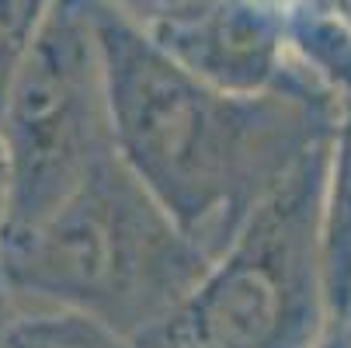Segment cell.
Masks as SVG:
<instances>
[{
    "instance_id": "cell-1",
    "label": "cell",
    "mask_w": 351,
    "mask_h": 348,
    "mask_svg": "<svg viewBox=\"0 0 351 348\" xmlns=\"http://www.w3.org/2000/svg\"><path fill=\"white\" fill-rule=\"evenodd\" d=\"M101 45L112 136L125 167L216 258L261 198L330 139L337 94L303 63L258 94L223 91L119 14L87 0Z\"/></svg>"
},
{
    "instance_id": "cell-2",
    "label": "cell",
    "mask_w": 351,
    "mask_h": 348,
    "mask_svg": "<svg viewBox=\"0 0 351 348\" xmlns=\"http://www.w3.org/2000/svg\"><path fill=\"white\" fill-rule=\"evenodd\" d=\"M209 265L119 150L97 161L49 220L0 237L11 292L80 314L136 348L164 341Z\"/></svg>"
},
{
    "instance_id": "cell-3",
    "label": "cell",
    "mask_w": 351,
    "mask_h": 348,
    "mask_svg": "<svg viewBox=\"0 0 351 348\" xmlns=\"http://www.w3.org/2000/svg\"><path fill=\"white\" fill-rule=\"evenodd\" d=\"M327 146L299 161L213 258L157 348H313L334 307L324 265Z\"/></svg>"
},
{
    "instance_id": "cell-4",
    "label": "cell",
    "mask_w": 351,
    "mask_h": 348,
    "mask_svg": "<svg viewBox=\"0 0 351 348\" xmlns=\"http://www.w3.org/2000/svg\"><path fill=\"white\" fill-rule=\"evenodd\" d=\"M0 139L11 181L0 237L49 220L115 150L105 63L87 0L53 4L8 91Z\"/></svg>"
},
{
    "instance_id": "cell-5",
    "label": "cell",
    "mask_w": 351,
    "mask_h": 348,
    "mask_svg": "<svg viewBox=\"0 0 351 348\" xmlns=\"http://www.w3.org/2000/svg\"><path fill=\"white\" fill-rule=\"evenodd\" d=\"M149 35L181 67L237 94L278 87L299 67L289 42V8L271 0H219L202 18Z\"/></svg>"
},
{
    "instance_id": "cell-6",
    "label": "cell",
    "mask_w": 351,
    "mask_h": 348,
    "mask_svg": "<svg viewBox=\"0 0 351 348\" xmlns=\"http://www.w3.org/2000/svg\"><path fill=\"white\" fill-rule=\"evenodd\" d=\"M324 265L334 314L351 310V80L337 91L324 181Z\"/></svg>"
},
{
    "instance_id": "cell-7",
    "label": "cell",
    "mask_w": 351,
    "mask_h": 348,
    "mask_svg": "<svg viewBox=\"0 0 351 348\" xmlns=\"http://www.w3.org/2000/svg\"><path fill=\"white\" fill-rule=\"evenodd\" d=\"M32 307L35 310L14 317V324L0 327V348H136L80 314H66L42 303Z\"/></svg>"
},
{
    "instance_id": "cell-8",
    "label": "cell",
    "mask_w": 351,
    "mask_h": 348,
    "mask_svg": "<svg viewBox=\"0 0 351 348\" xmlns=\"http://www.w3.org/2000/svg\"><path fill=\"white\" fill-rule=\"evenodd\" d=\"M53 4L56 0H0V115H4L14 73L28 56L35 35L42 32Z\"/></svg>"
},
{
    "instance_id": "cell-9",
    "label": "cell",
    "mask_w": 351,
    "mask_h": 348,
    "mask_svg": "<svg viewBox=\"0 0 351 348\" xmlns=\"http://www.w3.org/2000/svg\"><path fill=\"white\" fill-rule=\"evenodd\" d=\"M108 4L143 32H160V28H174L202 18L219 0H108Z\"/></svg>"
},
{
    "instance_id": "cell-10",
    "label": "cell",
    "mask_w": 351,
    "mask_h": 348,
    "mask_svg": "<svg viewBox=\"0 0 351 348\" xmlns=\"http://www.w3.org/2000/svg\"><path fill=\"white\" fill-rule=\"evenodd\" d=\"M313 348H351V310L348 314H330L324 334L317 338Z\"/></svg>"
},
{
    "instance_id": "cell-11",
    "label": "cell",
    "mask_w": 351,
    "mask_h": 348,
    "mask_svg": "<svg viewBox=\"0 0 351 348\" xmlns=\"http://www.w3.org/2000/svg\"><path fill=\"white\" fill-rule=\"evenodd\" d=\"M303 8H313L320 14H327L330 21H337L341 28L351 32V0H299Z\"/></svg>"
},
{
    "instance_id": "cell-12",
    "label": "cell",
    "mask_w": 351,
    "mask_h": 348,
    "mask_svg": "<svg viewBox=\"0 0 351 348\" xmlns=\"http://www.w3.org/2000/svg\"><path fill=\"white\" fill-rule=\"evenodd\" d=\"M8 192H11V181H8V154H4V139H0V233H4V223H8Z\"/></svg>"
},
{
    "instance_id": "cell-13",
    "label": "cell",
    "mask_w": 351,
    "mask_h": 348,
    "mask_svg": "<svg viewBox=\"0 0 351 348\" xmlns=\"http://www.w3.org/2000/svg\"><path fill=\"white\" fill-rule=\"evenodd\" d=\"M271 4H282V8H292V4H299V0H271Z\"/></svg>"
}]
</instances>
